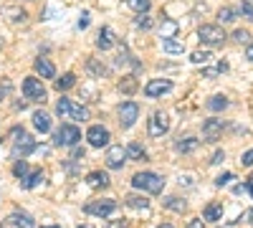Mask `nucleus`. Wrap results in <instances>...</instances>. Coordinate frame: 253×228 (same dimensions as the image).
Here are the masks:
<instances>
[{
    "label": "nucleus",
    "instance_id": "nucleus-7",
    "mask_svg": "<svg viewBox=\"0 0 253 228\" xmlns=\"http://www.w3.org/2000/svg\"><path fill=\"white\" fill-rule=\"evenodd\" d=\"M223 130H225V122L218 119V117H210L203 122V139L205 142H218L223 137Z\"/></svg>",
    "mask_w": 253,
    "mask_h": 228
},
{
    "label": "nucleus",
    "instance_id": "nucleus-9",
    "mask_svg": "<svg viewBox=\"0 0 253 228\" xmlns=\"http://www.w3.org/2000/svg\"><path fill=\"white\" fill-rule=\"evenodd\" d=\"M86 139H89L91 147L101 150V147H107V144H109L112 135H109V130H107V127H101V124H91L89 132H86Z\"/></svg>",
    "mask_w": 253,
    "mask_h": 228
},
{
    "label": "nucleus",
    "instance_id": "nucleus-22",
    "mask_svg": "<svg viewBox=\"0 0 253 228\" xmlns=\"http://www.w3.org/2000/svg\"><path fill=\"white\" fill-rule=\"evenodd\" d=\"M228 104H230V101H228L223 94H215V96H210V99L205 101V107H208L210 112H223V109H228Z\"/></svg>",
    "mask_w": 253,
    "mask_h": 228
},
{
    "label": "nucleus",
    "instance_id": "nucleus-51",
    "mask_svg": "<svg viewBox=\"0 0 253 228\" xmlns=\"http://www.w3.org/2000/svg\"><path fill=\"white\" fill-rule=\"evenodd\" d=\"M157 228H175V226H172V223H160Z\"/></svg>",
    "mask_w": 253,
    "mask_h": 228
},
{
    "label": "nucleus",
    "instance_id": "nucleus-45",
    "mask_svg": "<svg viewBox=\"0 0 253 228\" xmlns=\"http://www.w3.org/2000/svg\"><path fill=\"white\" fill-rule=\"evenodd\" d=\"M89 26V13H84L81 18H79V28H86Z\"/></svg>",
    "mask_w": 253,
    "mask_h": 228
},
{
    "label": "nucleus",
    "instance_id": "nucleus-21",
    "mask_svg": "<svg viewBox=\"0 0 253 228\" xmlns=\"http://www.w3.org/2000/svg\"><path fill=\"white\" fill-rule=\"evenodd\" d=\"M198 147H200V139H198V137H180V142L175 144V150H177V152H182V155L195 152Z\"/></svg>",
    "mask_w": 253,
    "mask_h": 228
},
{
    "label": "nucleus",
    "instance_id": "nucleus-1",
    "mask_svg": "<svg viewBox=\"0 0 253 228\" xmlns=\"http://www.w3.org/2000/svg\"><path fill=\"white\" fill-rule=\"evenodd\" d=\"M132 188L144 190V193H152V195H160L165 190V178L157 175V173H150V170H147V173H137L132 178Z\"/></svg>",
    "mask_w": 253,
    "mask_h": 228
},
{
    "label": "nucleus",
    "instance_id": "nucleus-55",
    "mask_svg": "<svg viewBox=\"0 0 253 228\" xmlns=\"http://www.w3.org/2000/svg\"><path fill=\"white\" fill-rule=\"evenodd\" d=\"M76 228H91V226H76Z\"/></svg>",
    "mask_w": 253,
    "mask_h": 228
},
{
    "label": "nucleus",
    "instance_id": "nucleus-37",
    "mask_svg": "<svg viewBox=\"0 0 253 228\" xmlns=\"http://www.w3.org/2000/svg\"><path fill=\"white\" fill-rule=\"evenodd\" d=\"M134 26L142 28V31H147V28H152V18H150V15H139V18L134 20Z\"/></svg>",
    "mask_w": 253,
    "mask_h": 228
},
{
    "label": "nucleus",
    "instance_id": "nucleus-6",
    "mask_svg": "<svg viewBox=\"0 0 253 228\" xmlns=\"http://www.w3.org/2000/svg\"><path fill=\"white\" fill-rule=\"evenodd\" d=\"M23 94H26L31 101H38V104H43V101L48 99L46 87L41 84V79H36V76H28V79L23 81Z\"/></svg>",
    "mask_w": 253,
    "mask_h": 228
},
{
    "label": "nucleus",
    "instance_id": "nucleus-30",
    "mask_svg": "<svg viewBox=\"0 0 253 228\" xmlns=\"http://www.w3.org/2000/svg\"><path fill=\"white\" fill-rule=\"evenodd\" d=\"M162 51L165 53H182L185 44H180V41H175V38H165L162 41Z\"/></svg>",
    "mask_w": 253,
    "mask_h": 228
},
{
    "label": "nucleus",
    "instance_id": "nucleus-20",
    "mask_svg": "<svg viewBox=\"0 0 253 228\" xmlns=\"http://www.w3.org/2000/svg\"><path fill=\"white\" fill-rule=\"evenodd\" d=\"M124 152H126V160H137V162H144L147 160V150L142 147L139 142H129L124 147Z\"/></svg>",
    "mask_w": 253,
    "mask_h": 228
},
{
    "label": "nucleus",
    "instance_id": "nucleus-49",
    "mask_svg": "<svg viewBox=\"0 0 253 228\" xmlns=\"http://www.w3.org/2000/svg\"><path fill=\"white\" fill-rule=\"evenodd\" d=\"M8 89H10V84H8V81H5V84H3V89H0V101H3V99H5V94H8Z\"/></svg>",
    "mask_w": 253,
    "mask_h": 228
},
{
    "label": "nucleus",
    "instance_id": "nucleus-25",
    "mask_svg": "<svg viewBox=\"0 0 253 228\" xmlns=\"http://www.w3.org/2000/svg\"><path fill=\"white\" fill-rule=\"evenodd\" d=\"M137 89H139L137 76H124V79L119 81V91H122V94H134Z\"/></svg>",
    "mask_w": 253,
    "mask_h": 228
},
{
    "label": "nucleus",
    "instance_id": "nucleus-23",
    "mask_svg": "<svg viewBox=\"0 0 253 228\" xmlns=\"http://www.w3.org/2000/svg\"><path fill=\"white\" fill-rule=\"evenodd\" d=\"M33 127L43 135V132H48L51 130V117L46 114V112H36L33 114Z\"/></svg>",
    "mask_w": 253,
    "mask_h": 228
},
{
    "label": "nucleus",
    "instance_id": "nucleus-32",
    "mask_svg": "<svg viewBox=\"0 0 253 228\" xmlns=\"http://www.w3.org/2000/svg\"><path fill=\"white\" fill-rule=\"evenodd\" d=\"M126 205H129V208H147V205H150V200H147L144 195H126V200H124Z\"/></svg>",
    "mask_w": 253,
    "mask_h": 228
},
{
    "label": "nucleus",
    "instance_id": "nucleus-14",
    "mask_svg": "<svg viewBox=\"0 0 253 228\" xmlns=\"http://www.w3.org/2000/svg\"><path fill=\"white\" fill-rule=\"evenodd\" d=\"M33 69H36V74H38L41 79H53V76H56L53 64H51L48 58H43V56H38V58L33 61Z\"/></svg>",
    "mask_w": 253,
    "mask_h": 228
},
{
    "label": "nucleus",
    "instance_id": "nucleus-31",
    "mask_svg": "<svg viewBox=\"0 0 253 228\" xmlns=\"http://www.w3.org/2000/svg\"><path fill=\"white\" fill-rule=\"evenodd\" d=\"M126 5H129L132 10H137L139 15H147V10L152 8V3H150V0H126Z\"/></svg>",
    "mask_w": 253,
    "mask_h": 228
},
{
    "label": "nucleus",
    "instance_id": "nucleus-17",
    "mask_svg": "<svg viewBox=\"0 0 253 228\" xmlns=\"http://www.w3.org/2000/svg\"><path fill=\"white\" fill-rule=\"evenodd\" d=\"M0 13H3V18L13 20V23H23V20L28 18V13H26L23 8H20V5H5Z\"/></svg>",
    "mask_w": 253,
    "mask_h": 228
},
{
    "label": "nucleus",
    "instance_id": "nucleus-26",
    "mask_svg": "<svg viewBox=\"0 0 253 228\" xmlns=\"http://www.w3.org/2000/svg\"><path fill=\"white\" fill-rule=\"evenodd\" d=\"M162 205H165V208H170V211H175V213H182V211L187 208V203L180 200L177 195H167V198L162 200Z\"/></svg>",
    "mask_w": 253,
    "mask_h": 228
},
{
    "label": "nucleus",
    "instance_id": "nucleus-11",
    "mask_svg": "<svg viewBox=\"0 0 253 228\" xmlns=\"http://www.w3.org/2000/svg\"><path fill=\"white\" fill-rule=\"evenodd\" d=\"M124 162H126V152L122 144H114V147L107 150V168L109 170H122Z\"/></svg>",
    "mask_w": 253,
    "mask_h": 228
},
{
    "label": "nucleus",
    "instance_id": "nucleus-2",
    "mask_svg": "<svg viewBox=\"0 0 253 228\" xmlns=\"http://www.w3.org/2000/svg\"><path fill=\"white\" fill-rule=\"evenodd\" d=\"M81 139V130L76 124H61V127L53 132V144L56 147H76Z\"/></svg>",
    "mask_w": 253,
    "mask_h": 228
},
{
    "label": "nucleus",
    "instance_id": "nucleus-42",
    "mask_svg": "<svg viewBox=\"0 0 253 228\" xmlns=\"http://www.w3.org/2000/svg\"><path fill=\"white\" fill-rule=\"evenodd\" d=\"M223 160H225V152H223V150H215V155L210 157V165H220Z\"/></svg>",
    "mask_w": 253,
    "mask_h": 228
},
{
    "label": "nucleus",
    "instance_id": "nucleus-35",
    "mask_svg": "<svg viewBox=\"0 0 253 228\" xmlns=\"http://www.w3.org/2000/svg\"><path fill=\"white\" fill-rule=\"evenodd\" d=\"M218 18H220V23H233V20H236V10L225 5V8L218 10Z\"/></svg>",
    "mask_w": 253,
    "mask_h": 228
},
{
    "label": "nucleus",
    "instance_id": "nucleus-4",
    "mask_svg": "<svg viewBox=\"0 0 253 228\" xmlns=\"http://www.w3.org/2000/svg\"><path fill=\"white\" fill-rule=\"evenodd\" d=\"M84 211L89 216H96V218H109L114 211H117V200L114 198H101V200H91L84 205Z\"/></svg>",
    "mask_w": 253,
    "mask_h": 228
},
{
    "label": "nucleus",
    "instance_id": "nucleus-28",
    "mask_svg": "<svg viewBox=\"0 0 253 228\" xmlns=\"http://www.w3.org/2000/svg\"><path fill=\"white\" fill-rule=\"evenodd\" d=\"M56 114H58L61 119H71V99L61 96V99L56 101Z\"/></svg>",
    "mask_w": 253,
    "mask_h": 228
},
{
    "label": "nucleus",
    "instance_id": "nucleus-36",
    "mask_svg": "<svg viewBox=\"0 0 253 228\" xmlns=\"http://www.w3.org/2000/svg\"><path fill=\"white\" fill-rule=\"evenodd\" d=\"M210 58H213L210 51H193V53H190V61H193V64H208Z\"/></svg>",
    "mask_w": 253,
    "mask_h": 228
},
{
    "label": "nucleus",
    "instance_id": "nucleus-12",
    "mask_svg": "<svg viewBox=\"0 0 253 228\" xmlns=\"http://www.w3.org/2000/svg\"><path fill=\"white\" fill-rule=\"evenodd\" d=\"M36 150H38L36 139L28 137V135H20V139L15 142V147H13V155H31V152H36Z\"/></svg>",
    "mask_w": 253,
    "mask_h": 228
},
{
    "label": "nucleus",
    "instance_id": "nucleus-54",
    "mask_svg": "<svg viewBox=\"0 0 253 228\" xmlns=\"http://www.w3.org/2000/svg\"><path fill=\"white\" fill-rule=\"evenodd\" d=\"M0 228H8V223H0Z\"/></svg>",
    "mask_w": 253,
    "mask_h": 228
},
{
    "label": "nucleus",
    "instance_id": "nucleus-5",
    "mask_svg": "<svg viewBox=\"0 0 253 228\" xmlns=\"http://www.w3.org/2000/svg\"><path fill=\"white\" fill-rule=\"evenodd\" d=\"M117 114H119V124H122V127L129 130V127H134V122L139 119V104H137V101H122Z\"/></svg>",
    "mask_w": 253,
    "mask_h": 228
},
{
    "label": "nucleus",
    "instance_id": "nucleus-41",
    "mask_svg": "<svg viewBox=\"0 0 253 228\" xmlns=\"http://www.w3.org/2000/svg\"><path fill=\"white\" fill-rule=\"evenodd\" d=\"M185 228H205V221L203 218H190Z\"/></svg>",
    "mask_w": 253,
    "mask_h": 228
},
{
    "label": "nucleus",
    "instance_id": "nucleus-29",
    "mask_svg": "<svg viewBox=\"0 0 253 228\" xmlns=\"http://www.w3.org/2000/svg\"><path fill=\"white\" fill-rule=\"evenodd\" d=\"M74 87H76V76L74 74H63L61 79H56V89L58 91H69Z\"/></svg>",
    "mask_w": 253,
    "mask_h": 228
},
{
    "label": "nucleus",
    "instance_id": "nucleus-27",
    "mask_svg": "<svg viewBox=\"0 0 253 228\" xmlns=\"http://www.w3.org/2000/svg\"><path fill=\"white\" fill-rule=\"evenodd\" d=\"M86 69H89V74H91V76H96V79H101L104 74H107V66H104L99 58H91V56L86 58Z\"/></svg>",
    "mask_w": 253,
    "mask_h": 228
},
{
    "label": "nucleus",
    "instance_id": "nucleus-47",
    "mask_svg": "<svg viewBox=\"0 0 253 228\" xmlns=\"http://www.w3.org/2000/svg\"><path fill=\"white\" fill-rule=\"evenodd\" d=\"M84 155H86V150H84V147H79V144H76V147H74V160H79V157H84Z\"/></svg>",
    "mask_w": 253,
    "mask_h": 228
},
{
    "label": "nucleus",
    "instance_id": "nucleus-8",
    "mask_svg": "<svg viewBox=\"0 0 253 228\" xmlns=\"http://www.w3.org/2000/svg\"><path fill=\"white\" fill-rule=\"evenodd\" d=\"M147 132H150V137H162L170 132V119H167L165 112H155L150 117V122H147Z\"/></svg>",
    "mask_w": 253,
    "mask_h": 228
},
{
    "label": "nucleus",
    "instance_id": "nucleus-13",
    "mask_svg": "<svg viewBox=\"0 0 253 228\" xmlns=\"http://www.w3.org/2000/svg\"><path fill=\"white\" fill-rule=\"evenodd\" d=\"M8 226H15V228H36V221L28 213H23V211H13L8 216Z\"/></svg>",
    "mask_w": 253,
    "mask_h": 228
},
{
    "label": "nucleus",
    "instance_id": "nucleus-39",
    "mask_svg": "<svg viewBox=\"0 0 253 228\" xmlns=\"http://www.w3.org/2000/svg\"><path fill=\"white\" fill-rule=\"evenodd\" d=\"M230 180H233V173H223V175L215 178V185H218V188H223V185H228Z\"/></svg>",
    "mask_w": 253,
    "mask_h": 228
},
{
    "label": "nucleus",
    "instance_id": "nucleus-16",
    "mask_svg": "<svg viewBox=\"0 0 253 228\" xmlns=\"http://www.w3.org/2000/svg\"><path fill=\"white\" fill-rule=\"evenodd\" d=\"M86 185H89V188H94V190H99V188H109V175H107V173H101V170H94V173L86 175Z\"/></svg>",
    "mask_w": 253,
    "mask_h": 228
},
{
    "label": "nucleus",
    "instance_id": "nucleus-34",
    "mask_svg": "<svg viewBox=\"0 0 253 228\" xmlns=\"http://www.w3.org/2000/svg\"><path fill=\"white\" fill-rule=\"evenodd\" d=\"M13 175H15L18 180H26V178H28V162H26V160H18V162L13 165Z\"/></svg>",
    "mask_w": 253,
    "mask_h": 228
},
{
    "label": "nucleus",
    "instance_id": "nucleus-10",
    "mask_svg": "<svg viewBox=\"0 0 253 228\" xmlns=\"http://www.w3.org/2000/svg\"><path fill=\"white\" fill-rule=\"evenodd\" d=\"M170 89H172L170 79H152V81H147V87H144V96L147 99H157V96L167 94Z\"/></svg>",
    "mask_w": 253,
    "mask_h": 228
},
{
    "label": "nucleus",
    "instance_id": "nucleus-50",
    "mask_svg": "<svg viewBox=\"0 0 253 228\" xmlns=\"http://www.w3.org/2000/svg\"><path fill=\"white\" fill-rule=\"evenodd\" d=\"M246 58L253 61V44H248V48H246Z\"/></svg>",
    "mask_w": 253,
    "mask_h": 228
},
{
    "label": "nucleus",
    "instance_id": "nucleus-3",
    "mask_svg": "<svg viewBox=\"0 0 253 228\" xmlns=\"http://www.w3.org/2000/svg\"><path fill=\"white\" fill-rule=\"evenodd\" d=\"M198 38H200V44L205 46H223L225 44V31L220 26H213V23H203L198 28Z\"/></svg>",
    "mask_w": 253,
    "mask_h": 228
},
{
    "label": "nucleus",
    "instance_id": "nucleus-19",
    "mask_svg": "<svg viewBox=\"0 0 253 228\" xmlns=\"http://www.w3.org/2000/svg\"><path fill=\"white\" fill-rule=\"evenodd\" d=\"M96 46H99L101 51H109V48L114 46V33H112L109 26H104V28L99 31V36H96Z\"/></svg>",
    "mask_w": 253,
    "mask_h": 228
},
{
    "label": "nucleus",
    "instance_id": "nucleus-24",
    "mask_svg": "<svg viewBox=\"0 0 253 228\" xmlns=\"http://www.w3.org/2000/svg\"><path fill=\"white\" fill-rule=\"evenodd\" d=\"M41 182H43V173L33 170V173H28V178H26L23 182H20V188H23V190H33L36 185H41Z\"/></svg>",
    "mask_w": 253,
    "mask_h": 228
},
{
    "label": "nucleus",
    "instance_id": "nucleus-38",
    "mask_svg": "<svg viewBox=\"0 0 253 228\" xmlns=\"http://www.w3.org/2000/svg\"><path fill=\"white\" fill-rule=\"evenodd\" d=\"M233 41H238V44H248V41H251V33L243 31V28H238V31L233 33Z\"/></svg>",
    "mask_w": 253,
    "mask_h": 228
},
{
    "label": "nucleus",
    "instance_id": "nucleus-53",
    "mask_svg": "<svg viewBox=\"0 0 253 228\" xmlns=\"http://www.w3.org/2000/svg\"><path fill=\"white\" fill-rule=\"evenodd\" d=\"M41 228H61V226H41Z\"/></svg>",
    "mask_w": 253,
    "mask_h": 228
},
{
    "label": "nucleus",
    "instance_id": "nucleus-33",
    "mask_svg": "<svg viewBox=\"0 0 253 228\" xmlns=\"http://www.w3.org/2000/svg\"><path fill=\"white\" fill-rule=\"evenodd\" d=\"M71 119H76V122H86V119H89V109H86V107H81V104H71Z\"/></svg>",
    "mask_w": 253,
    "mask_h": 228
},
{
    "label": "nucleus",
    "instance_id": "nucleus-43",
    "mask_svg": "<svg viewBox=\"0 0 253 228\" xmlns=\"http://www.w3.org/2000/svg\"><path fill=\"white\" fill-rule=\"evenodd\" d=\"M241 162L246 165V168H251V165H253V147H251L248 152H243V157H241Z\"/></svg>",
    "mask_w": 253,
    "mask_h": 228
},
{
    "label": "nucleus",
    "instance_id": "nucleus-52",
    "mask_svg": "<svg viewBox=\"0 0 253 228\" xmlns=\"http://www.w3.org/2000/svg\"><path fill=\"white\" fill-rule=\"evenodd\" d=\"M243 216H246V218H251V223H253V211H246Z\"/></svg>",
    "mask_w": 253,
    "mask_h": 228
},
{
    "label": "nucleus",
    "instance_id": "nucleus-48",
    "mask_svg": "<svg viewBox=\"0 0 253 228\" xmlns=\"http://www.w3.org/2000/svg\"><path fill=\"white\" fill-rule=\"evenodd\" d=\"M243 188H246V190H248V193H251V198H253V175H251V178H248V182H246V185H243Z\"/></svg>",
    "mask_w": 253,
    "mask_h": 228
},
{
    "label": "nucleus",
    "instance_id": "nucleus-44",
    "mask_svg": "<svg viewBox=\"0 0 253 228\" xmlns=\"http://www.w3.org/2000/svg\"><path fill=\"white\" fill-rule=\"evenodd\" d=\"M129 223H126L124 218H119V221H107V228H126Z\"/></svg>",
    "mask_w": 253,
    "mask_h": 228
},
{
    "label": "nucleus",
    "instance_id": "nucleus-18",
    "mask_svg": "<svg viewBox=\"0 0 253 228\" xmlns=\"http://www.w3.org/2000/svg\"><path fill=\"white\" fill-rule=\"evenodd\" d=\"M177 31H180V23H177V20L162 18V23H160V36H162V41H165V38H175Z\"/></svg>",
    "mask_w": 253,
    "mask_h": 228
},
{
    "label": "nucleus",
    "instance_id": "nucleus-40",
    "mask_svg": "<svg viewBox=\"0 0 253 228\" xmlns=\"http://www.w3.org/2000/svg\"><path fill=\"white\" fill-rule=\"evenodd\" d=\"M241 15H246L248 20H253V3H241Z\"/></svg>",
    "mask_w": 253,
    "mask_h": 228
},
{
    "label": "nucleus",
    "instance_id": "nucleus-15",
    "mask_svg": "<svg viewBox=\"0 0 253 228\" xmlns=\"http://www.w3.org/2000/svg\"><path fill=\"white\" fill-rule=\"evenodd\" d=\"M203 221H210V223L223 221V203H218V200L208 203L205 208H203Z\"/></svg>",
    "mask_w": 253,
    "mask_h": 228
},
{
    "label": "nucleus",
    "instance_id": "nucleus-46",
    "mask_svg": "<svg viewBox=\"0 0 253 228\" xmlns=\"http://www.w3.org/2000/svg\"><path fill=\"white\" fill-rule=\"evenodd\" d=\"M203 76H205V79H215V76H218V69H205Z\"/></svg>",
    "mask_w": 253,
    "mask_h": 228
}]
</instances>
